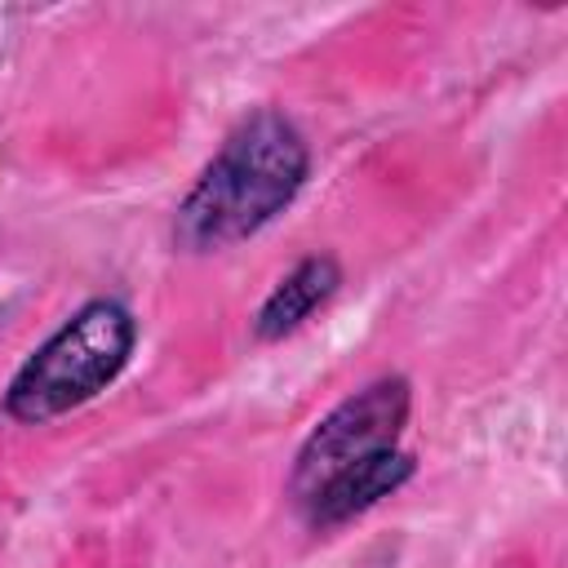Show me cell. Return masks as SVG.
<instances>
[{"instance_id":"6da1fadb","label":"cell","mask_w":568,"mask_h":568,"mask_svg":"<svg viewBox=\"0 0 568 568\" xmlns=\"http://www.w3.org/2000/svg\"><path fill=\"white\" fill-rule=\"evenodd\" d=\"M306 173L311 146L302 129L280 111H253L244 124L226 133L217 155L182 195L173 240L186 253L240 244L297 200Z\"/></svg>"},{"instance_id":"7a4b0ae2","label":"cell","mask_w":568,"mask_h":568,"mask_svg":"<svg viewBox=\"0 0 568 568\" xmlns=\"http://www.w3.org/2000/svg\"><path fill=\"white\" fill-rule=\"evenodd\" d=\"M138 346V320L115 297L84 302L58 333H49L13 373L4 390V413L13 422L40 426L89 399H98L129 364Z\"/></svg>"},{"instance_id":"3957f363","label":"cell","mask_w":568,"mask_h":568,"mask_svg":"<svg viewBox=\"0 0 568 568\" xmlns=\"http://www.w3.org/2000/svg\"><path fill=\"white\" fill-rule=\"evenodd\" d=\"M413 390L404 377H377L364 390L346 395L297 448L293 470H288V497L293 506H311L328 484L342 475L368 466L382 453L399 448V430L408 422Z\"/></svg>"},{"instance_id":"277c9868","label":"cell","mask_w":568,"mask_h":568,"mask_svg":"<svg viewBox=\"0 0 568 568\" xmlns=\"http://www.w3.org/2000/svg\"><path fill=\"white\" fill-rule=\"evenodd\" d=\"M342 288V266L333 253H311L302 257L271 293L266 302L257 306V320H253V333L262 342H280L288 333H297L333 293Z\"/></svg>"},{"instance_id":"5b68a950","label":"cell","mask_w":568,"mask_h":568,"mask_svg":"<svg viewBox=\"0 0 568 568\" xmlns=\"http://www.w3.org/2000/svg\"><path fill=\"white\" fill-rule=\"evenodd\" d=\"M408 479H413V457L404 448H395V453H382L368 466L342 475L337 484H328L311 506H302V515L311 528H337V524H351L355 515L373 510L382 497H390Z\"/></svg>"}]
</instances>
